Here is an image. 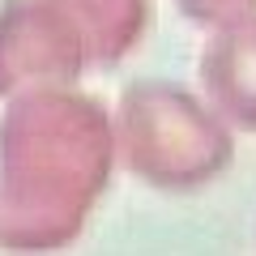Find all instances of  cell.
<instances>
[{
    "mask_svg": "<svg viewBox=\"0 0 256 256\" xmlns=\"http://www.w3.org/2000/svg\"><path fill=\"white\" fill-rule=\"evenodd\" d=\"M116 120L73 86L4 98L0 111V248L60 252L86 230L111 180Z\"/></svg>",
    "mask_w": 256,
    "mask_h": 256,
    "instance_id": "1",
    "label": "cell"
},
{
    "mask_svg": "<svg viewBox=\"0 0 256 256\" xmlns=\"http://www.w3.org/2000/svg\"><path fill=\"white\" fill-rule=\"evenodd\" d=\"M116 150L141 184L162 192L201 188L230 162V137L218 116L171 82H132L120 94Z\"/></svg>",
    "mask_w": 256,
    "mask_h": 256,
    "instance_id": "2",
    "label": "cell"
},
{
    "mask_svg": "<svg viewBox=\"0 0 256 256\" xmlns=\"http://www.w3.org/2000/svg\"><path fill=\"white\" fill-rule=\"evenodd\" d=\"M86 60L82 34L56 0L0 4V98L43 86H73Z\"/></svg>",
    "mask_w": 256,
    "mask_h": 256,
    "instance_id": "3",
    "label": "cell"
},
{
    "mask_svg": "<svg viewBox=\"0 0 256 256\" xmlns=\"http://www.w3.org/2000/svg\"><path fill=\"white\" fill-rule=\"evenodd\" d=\"M77 26L90 64L116 68L146 30V0H56Z\"/></svg>",
    "mask_w": 256,
    "mask_h": 256,
    "instance_id": "4",
    "label": "cell"
},
{
    "mask_svg": "<svg viewBox=\"0 0 256 256\" xmlns=\"http://www.w3.org/2000/svg\"><path fill=\"white\" fill-rule=\"evenodd\" d=\"M201 77L214 102L235 120L239 128L256 132V43L252 38H218L201 60Z\"/></svg>",
    "mask_w": 256,
    "mask_h": 256,
    "instance_id": "5",
    "label": "cell"
}]
</instances>
